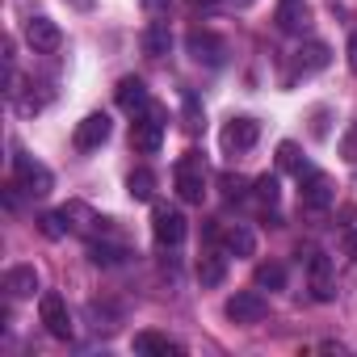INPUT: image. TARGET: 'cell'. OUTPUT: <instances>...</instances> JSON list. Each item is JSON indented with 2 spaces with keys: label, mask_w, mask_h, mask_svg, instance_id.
<instances>
[{
  "label": "cell",
  "mask_w": 357,
  "mask_h": 357,
  "mask_svg": "<svg viewBox=\"0 0 357 357\" xmlns=\"http://www.w3.org/2000/svg\"><path fill=\"white\" fill-rule=\"evenodd\" d=\"M164 126H168V109L155 105V101H147V105L135 114V122H130V143H135L143 155H155L160 143H164Z\"/></svg>",
  "instance_id": "1"
},
{
  "label": "cell",
  "mask_w": 357,
  "mask_h": 357,
  "mask_svg": "<svg viewBox=\"0 0 357 357\" xmlns=\"http://www.w3.org/2000/svg\"><path fill=\"white\" fill-rule=\"evenodd\" d=\"M172 181H176V194H181V202H202L206 198V164L198 151H185L181 160H176L172 168Z\"/></svg>",
  "instance_id": "2"
},
{
  "label": "cell",
  "mask_w": 357,
  "mask_h": 357,
  "mask_svg": "<svg viewBox=\"0 0 357 357\" xmlns=\"http://www.w3.org/2000/svg\"><path fill=\"white\" fill-rule=\"evenodd\" d=\"M13 168H17V190H26L30 198H47V194L55 190V176H51V168H47V164H38L34 155H22V151H17Z\"/></svg>",
  "instance_id": "3"
},
{
  "label": "cell",
  "mask_w": 357,
  "mask_h": 357,
  "mask_svg": "<svg viewBox=\"0 0 357 357\" xmlns=\"http://www.w3.org/2000/svg\"><path fill=\"white\" fill-rule=\"evenodd\" d=\"M298 198H303V206L307 211H324V206H332L336 202V185H332V176L328 172H319V168H307L303 176H298Z\"/></svg>",
  "instance_id": "4"
},
{
  "label": "cell",
  "mask_w": 357,
  "mask_h": 357,
  "mask_svg": "<svg viewBox=\"0 0 357 357\" xmlns=\"http://www.w3.org/2000/svg\"><path fill=\"white\" fill-rule=\"evenodd\" d=\"M185 231H190V227H185V215H181V211H172V206H164V202L151 211V236H155L164 248H176V244L185 240Z\"/></svg>",
  "instance_id": "5"
},
{
  "label": "cell",
  "mask_w": 357,
  "mask_h": 357,
  "mask_svg": "<svg viewBox=\"0 0 357 357\" xmlns=\"http://www.w3.org/2000/svg\"><path fill=\"white\" fill-rule=\"evenodd\" d=\"M38 315H43V324H47V332L55 340H72L76 324H72V311H68V303L59 294H43L38 298Z\"/></svg>",
  "instance_id": "6"
},
{
  "label": "cell",
  "mask_w": 357,
  "mask_h": 357,
  "mask_svg": "<svg viewBox=\"0 0 357 357\" xmlns=\"http://www.w3.org/2000/svg\"><path fill=\"white\" fill-rule=\"evenodd\" d=\"M307 278H311V294H315L319 303H332V298H336V278H332L328 252H319V248L307 252Z\"/></svg>",
  "instance_id": "7"
},
{
  "label": "cell",
  "mask_w": 357,
  "mask_h": 357,
  "mask_svg": "<svg viewBox=\"0 0 357 357\" xmlns=\"http://www.w3.org/2000/svg\"><path fill=\"white\" fill-rule=\"evenodd\" d=\"M265 315H269V303L257 290H240V294L227 298V319L231 324H261Z\"/></svg>",
  "instance_id": "8"
},
{
  "label": "cell",
  "mask_w": 357,
  "mask_h": 357,
  "mask_svg": "<svg viewBox=\"0 0 357 357\" xmlns=\"http://www.w3.org/2000/svg\"><path fill=\"white\" fill-rule=\"evenodd\" d=\"M185 47H190L194 63H206V68H219V63L227 59V43H223L219 34H211V30H194V34L185 38Z\"/></svg>",
  "instance_id": "9"
},
{
  "label": "cell",
  "mask_w": 357,
  "mask_h": 357,
  "mask_svg": "<svg viewBox=\"0 0 357 357\" xmlns=\"http://www.w3.org/2000/svg\"><path fill=\"white\" fill-rule=\"evenodd\" d=\"M26 43L34 47V51H59V43H63V34H59V26L51 22V17H30L26 22Z\"/></svg>",
  "instance_id": "10"
},
{
  "label": "cell",
  "mask_w": 357,
  "mask_h": 357,
  "mask_svg": "<svg viewBox=\"0 0 357 357\" xmlns=\"http://www.w3.org/2000/svg\"><path fill=\"white\" fill-rule=\"evenodd\" d=\"M257 139H261V126H257L252 118H231V122L223 126V147H227V151H248Z\"/></svg>",
  "instance_id": "11"
},
{
  "label": "cell",
  "mask_w": 357,
  "mask_h": 357,
  "mask_svg": "<svg viewBox=\"0 0 357 357\" xmlns=\"http://www.w3.org/2000/svg\"><path fill=\"white\" fill-rule=\"evenodd\" d=\"M109 130H114V126H109L105 114H89V118L76 126V147H80V151H93V147H101V143L109 139Z\"/></svg>",
  "instance_id": "12"
},
{
  "label": "cell",
  "mask_w": 357,
  "mask_h": 357,
  "mask_svg": "<svg viewBox=\"0 0 357 357\" xmlns=\"http://www.w3.org/2000/svg\"><path fill=\"white\" fill-rule=\"evenodd\" d=\"M38 290V269L34 265H13L5 269V294L9 298H30Z\"/></svg>",
  "instance_id": "13"
},
{
  "label": "cell",
  "mask_w": 357,
  "mask_h": 357,
  "mask_svg": "<svg viewBox=\"0 0 357 357\" xmlns=\"http://www.w3.org/2000/svg\"><path fill=\"white\" fill-rule=\"evenodd\" d=\"M311 26V9L303 0H278V30L286 34H303Z\"/></svg>",
  "instance_id": "14"
},
{
  "label": "cell",
  "mask_w": 357,
  "mask_h": 357,
  "mask_svg": "<svg viewBox=\"0 0 357 357\" xmlns=\"http://www.w3.org/2000/svg\"><path fill=\"white\" fill-rule=\"evenodd\" d=\"M135 353H147V357H181L185 349L176 344V340H168V336H160V332H139L135 336Z\"/></svg>",
  "instance_id": "15"
},
{
  "label": "cell",
  "mask_w": 357,
  "mask_h": 357,
  "mask_svg": "<svg viewBox=\"0 0 357 357\" xmlns=\"http://www.w3.org/2000/svg\"><path fill=\"white\" fill-rule=\"evenodd\" d=\"M143 55H151V59H160V55H168V47H172V30H168V22L160 17V22H151L147 30H143Z\"/></svg>",
  "instance_id": "16"
},
{
  "label": "cell",
  "mask_w": 357,
  "mask_h": 357,
  "mask_svg": "<svg viewBox=\"0 0 357 357\" xmlns=\"http://www.w3.org/2000/svg\"><path fill=\"white\" fill-rule=\"evenodd\" d=\"M223 248H227L231 257H252V252H257V236H252L244 223H231V227H223Z\"/></svg>",
  "instance_id": "17"
},
{
  "label": "cell",
  "mask_w": 357,
  "mask_h": 357,
  "mask_svg": "<svg viewBox=\"0 0 357 357\" xmlns=\"http://www.w3.org/2000/svg\"><path fill=\"white\" fill-rule=\"evenodd\" d=\"M328 63H332L328 43H307V47H298V55H294V68H298V72H319V68H328Z\"/></svg>",
  "instance_id": "18"
},
{
  "label": "cell",
  "mask_w": 357,
  "mask_h": 357,
  "mask_svg": "<svg viewBox=\"0 0 357 357\" xmlns=\"http://www.w3.org/2000/svg\"><path fill=\"white\" fill-rule=\"evenodd\" d=\"M147 101H151V97H147V84H143L139 76H126V80L118 84V105H122V109L135 114V109H143Z\"/></svg>",
  "instance_id": "19"
},
{
  "label": "cell",
  "mask_w": 357,
  "mask_h": 357,
  "mask_svg": "<svg viewBox=\"0 0 357 357\" xmlns=\"http://www.w3.org/2000/svg\"><path fill=\"white\" fill-rule=\"evenodd\" d=\"M126 194H130L135 202H151V194H155V172H151V168H135V172L126 176Z\"/></svg>",
  "instance_id": "20"
},
{
  "label": "cell",
  "mask_w": 357,
  "mask_h": 357,
  "mask_svg": "<svg viewBox=\"0 0 357 357\" xmlns=\"http://www.w3.org/2000/svg\"><path fill=\"white\" fill-rule=\"evenodd\" d=\"M223 278H227V257L206 252V257L198 261V282H202V286H223Z\"/></svg>",
  "instance_id": "21"
},
{
  "label": "cell",
  "mask_w": 357,
  "mask_h": 357,
  "mask_svg": "<svg viewBox=\"0 0 357 357\" xmlns=\"http://www.w3.org/2000/svg\"><path fill=\"white\" fill-rule=\"evenodd\" d=\"M63 219H68V227H72V231H93V223H101L84 202H68V206H63Z\"/></svg>",
  "instance_id": "22"
},
{
  "label": "cell",
  "mask_w": 357,
  "mask_h": 357,
  "mask_svg": "<svg viewBox=\"0 0 357 357\" xmlns=\"http://www.w3.org/2000/svg\"><path fill=\"white\" fill-rule=\"evenodd\" d=\"M126 257H130V252H126L122 244H89V261H93V265H105V269H109V265H122Z\"/></svg>",
  "instance_id": "23"
},
{
  "label": "cell",
  "mask_w": 357,
  "mask_h": 357,
  "mask_svg": "<svg viewBox=\"0 0 357 357\" xmlns=\"http://www.w3.org/2000/svg\"><path fill=\"white\" fill-rule=\"evenodd\" d=\"M252 194H257V202H261V206H278V198H282V185H278V176H273V172L257 176V181H252Z\"/></svg>",
  "instance_id": "24"
},
{
  "label": "cell",
  "mask_w": 357,
  "mask_h": 357,
  "mask_svg": "<svg viewBox=\"0 0 357 357\" xmlns=\"http://www.w3.org/2000/svg\"><path fill=\"white\" fill-rule=\"evenodd\" d=\"M38 227H43V236H51V240H63L72 227H68V219H63V211H51V215H43L38 219Z\"/></svg>",
  "instance_id": "25"
},
{
  "label": "cell",
  "mask_w": 357,
  "mask_h": 357,
  "mask_svg": "<svg viewBox=\"0 0 357 357\" xmlns=\"http://www.w3.org/2000/svg\"><path fill=\"white\" fill-rule=\"evenodd\" d=\"M257 286H269V290H282L286 286V269L282 265H257Z\"/></svg>",
  "instance_id": "26"
},
{
  "label": "cell",
  "mask_w": 357,
  "mask_h": 357,
  "mask_svg": "<svg viewBox=\"0 0 357 357\" xmlns=\"http://www.w3.org/2000/svg\"><path fill=\"white\" fill-rule=\"evenodd\" d=\"M278 164H282V168H290V172H298V176L307 172V168H303V155H298V147H294V143H282V147H278Z\"/></svg>",
  "instance_id": "27"
},
{
  "label": "cell",
  "mask_w": 357,
  "mask_h": 357,
  "mask_svg": "<svg viewBox=\"0 0 357 357\" xmlns=\"http://www.w3.org/2000/svg\"><path fill=\"white\" fill-rule=\"evenodd\" d=\"M223 194L236 202V198H244V194H248V181H244V176H236V172H223Z\"/></svg>",
  "instance_id": "28"
},
{
  "label": "cell",
  "mask_w": 357,
  "mask_h": 357,
  "mask_svg": "<svg viewBox=\"0 0 357 357\" xmlns=\"http://www.w3.org/2000/svg\"><path fill=\"white\" fill-rule=\"evenodd\" d=\"M185 130H202V114H198V101L185 93Z\"/></svg>",
  "instance_id": "29"
},
{
  "label": "cell",
  "mask_w": 357,
  "mask_h": 357,
  "mask_svg": "<svg viewBox=\"0 0 357 357\" xmlns=\"http://www.w3.org/2000/svg\"><path fill=\"white\" fill-rule=\"evenodd\" d=\"M143 9H147V13H160V17L168 22V13H172V0H143Z\"/></svg>",
  "instance_id": "30"
},
{
  "label": "cell",
  "mask_w": 357,
  "mask_h": 357,
  "mask_svg": "<svg viewBox=\"0 0 357 357\" xmlns=\"http://www.w3.org/2000/svg\"><path fill=\"white\" fill-rule=\"evenodd\" d=\"M349 68H353V72H357V34H353V38H349Z\"/></svg>",
  "instance_id": "31"
},
{
  "label": "cell",
  "mask_w": 357,
  "mask_h": 357,
  "mask_svg": "<svg viewBox=\"0 0 357 357\" xmlns=\"http://www.w3.org/2000/svg\"><path fill=\"white\" fill-rule=\"evenodd\" d=\"M349 252H353V257H357V231H353V236H349Z\"/></svg>",
  "instance_id": "32"
},
{
  "label": "cell",
  "mask_w": 357,
  "mask_h": 357,
  "mask_svg": "<svg viewBox=\"0 0 357 357\" xmlns=\"http://www.w3.org/2000/svg\"><path fill=\"white\" fill-rule=\"evenodd\" d=\"M190 5H194V9H202V5H215V0H190Z\"/></svg>",
  "instance_id": "33"
},
{
  "label": "cell",
  "mask_w": 357,
  "mask_h": 357,
  "mask_svg": "<svg viewBox=\"0 0 357 357\" xmlns=\"http://www.w3.org/2000/svg\"><path fill=\"white\" fill-rule=\"evenodd\" d=\"M236 5H252V0H236Z\"/></svg>",
  "instance_id": "34"
}]
</instances>
